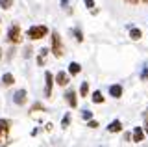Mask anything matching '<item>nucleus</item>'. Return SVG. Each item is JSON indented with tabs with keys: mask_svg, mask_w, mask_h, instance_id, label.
I'll return each instance as SVG.
<instances>
[{
	"mask_svg": "<svg viewBox=\"0 0 148 147\" xmlns=\"http://www.w3.org/2000/svg\"><path fill=\"white\" fill-rule=\"evenodd\" d=\"M65 99H67V103H69V106L71 108H76L78 106V99H76V91H67L65 93Z\"/></svg>",
	"mask_w": 148,
	"mask_h": 147,
	"instance_id": "9",
	"label": "nucleus"
},
{
	"mask_svg": "<svg viewBox=\"0 0 148 147\" xmlns=\"http://www.w3.org/2000/svg\"><path fill=\"white\" fill-rule=\"evenodd\" d=\"M69 82H71V78H69V75L65 71H59L58 75H56V84L58 86H67Z\"/></svg>",
	"mask_w": 148,
	"mask_h": 147,
	"instance_id": "8",
	"label": "nucleus"
},
{
	"mask_svg": "<svg viewBox=\"0 0 148 147\" xmlns=\"http://www.w3.org/2000/svg\"><path fill=\"white\" fill-rule=\"evenodd\" d=\"M74 35H76V41H83V34H82V30L80 28H74Z\"/></svg>",
	"mask_w": 148,
	"mask_h": 147,
	"instance_id": "21",
	"label": "nucleus"
},
{
	"mask_svg": "<svg viewBox=\"0 0 148 147\" xmlns=\"http://www.w3.org/2000/svg\"><path fill=\"white\" fill-rule=\"evenodd\" d=\"M109 95H111V97H115V99L122 97V86H120V84H113V86H109Z\"/></svg>",
	"mask_w": 148,
	"mask_h": 147,
	"instance_id": "10",
	"label": "nucleus"
},
{
	"mask_svg": "<svg viewBox=\"0 0 148 147\" xmlns=\"http://www.w3.org/2000/svg\"><path fill=\"white\" fill-rule=\"evenodd\" d=\"M30 134H32V136H37V134H39V128H34V130H32Z\"/></svg>",
	"mask_w": 148,
	"mask_h": 147,
	"instance_id": "27",
	"label": "nucleus"
},
{
	"mask_svg": "<svg viewBox=\"0 0 148 147\" xmlns=\"http://www.w3.org/2000/svg\"><path fill=\"white\" fill-rule=\"evenodd\" d=\"M50 52L54 54L56 58H61L65 49H63V43H61V35L58 32H52V37H50Z\"/></svg>",
	"mask_w": 148,
	"mask_h": 147,
	"instance_id": "1",
	"label": "nucleus"
},
{
	"mask_svg": "<svg viewBox=\"0 0 148 147\" xmlns=\"http://www.w3.org/2000/svg\"><path fill=\"white\" fill-rule=\"evenodd\" d=\"M45 80H46V84H45V97H52V86H54V75L50 71H46L45 73Z\"/></svg>",
	"mask_w": 148,
	"mask_h": 147,
	"instance_id": "5",
	"label": "nucleus"
},
{
	"mask_svg": "<svg viewBox=\"0 0 148 147\" xmlns=\"http://www.w3.org/2000/svg\"><path fill=\"white\" fill-rule=\"evenodd\" d=\"M13 6V0H0V8L2 10H9Z\"/></svg>",
	"mask_w": 148,
	"mask_h": 147,
	"instance_id": "17",
	"label": "nucleus"
},
{
	"mask_svg": "<svg viewBox=\"0 0 148 147\" xmlns=\"http://www.w3.org/2000/svg\"><path fill=\"white\" fill-rule=\"evenodd\" d=\"M92 103H98V104L104 103V97H102L100 91H95V93H92Z\"/></svg>",
	"mask_w": 148,
	"mask_h": 147,
	"instance_id": "16",
	"label": "nucleus"
},
{
	"mask_svg": "<svg viewBox=\"0 0 148 147\" xmlns=\"http://www.w3.org/2000/svg\"><path fill=\"white\" fill-rule=\"evenodd\" d=\"M69 125H71V114H67V116L61 119V127H63V128H67Z\"/></svg>",
	"mask_w": 148,
	"mask_h": 147,
	"instance_id": "20",
	"label": "nucleus"
},
{
	"mask_svg": "<svg viewBox=\"0 0 148 147\" xmlns=\"http://www.w3.org/2000/svg\"><path fill=\"white\" fill-rule=\"evenodd\" d=\"M67 4H69V0H61V6H63V8L67 6Z\"/></svg>",
	"mask_w": 148,
	"mask_h": 147,
	"instance_id": "28",
	"label": "nucleus"
},
{
	"mask_svg": "<svg viewBox=\"0 0 148 147\" xmlns=\"http://www.w3.org/2000/svg\"><path fill=\"white\" fill-rule=\"evenodd\" d=\"M87 127H91V128H96V127H98V121H95V119H89Z\"/></svg>",
	"mask_w": 148,
	"mask_h": 147,
	"instance_id": "25",
	"label": "nucleus"
},
{
	"mask_svg": "<svg viewBox=\"0 0 148 147\" xmlns=\"http://www.w3.org/2000/svg\"><path fill=\"white\" fill-rule=\"evenodd\" d=\"M8 39L11 41V43H21L22 41V34H21V26L18 24H11L9 26V30H8Z\"/></svg>",
	"mask_w": 148,
	"mask_h": 147,
	"instance_id": "3",
	"label": "nucleus"
},
{
	"mask_svg": "<svg viewBox=\"0 0 148 147\" xmlns=\"http://www.w3.org/2000/svg\"><path fill=\"white\" fill-rule=\"evenodd\" d=\"M145 132H146V134H148V123H146V127H145Z\"/></svg>",
	"mask_w": 148,
	"mask_h": 147,
	"instance_id": "29",
	"label": "nucleus"
},
{
	"mask_svg": "<svg viewBox=\"0 0 148 147\" xmlns=\"http://www.w3.org/2000/svg\"><path fill=\"white\" fill-rule=\"evenodd\" d=\"M87 93H89V84H87V82H83L82 88H80V95H82V97H85Z\"/></svg>",
	"mask_w": 148,
	"mask_h": 147,
	"instance_id": "18",
	"label": "nucleus"
},
{
	"mask_svg": "<svg viewBox=\"0 0 148 147\" xmlns=\"http://www.w3.org/2000/svg\"><path fill=\"white\" fill-rule=\"evenodd\" d=\"M0 58H2V49H0Z\"/></svg>",
	"mask_w": 148,
	"mask_h": 147,
	"instance_id": "30",
	"label": "nucleus"
},
{
	"mask_svg": "<svg viewBox=\"0 0 148 147\" xmlns=\"http://www.w3.org/2000/svg\"><path fill=\"white\" fill-rule=\"evenodd\" d=\"M46 34H48V28L46 26H32V28H28V32H26V35L30 37L32 41H37V39H43V37H46Z\"/></svg>",
	"mask_w": 148,
	"mask_h": 147,
	"instance_id": "2",
	"label": "nucleus"
},
{
	"mask_svg": "<svg viewBox=\"0 0 148 147\" xmlns=\"http://www.w3.org/2000/svg\"><path fill=\"white\" fill-rule=\"evenodd\" d=\"M87 8H95V0H83Z\"/></svg>",
	"mask_w": 148,
	"mask_h": 147,
	"instance_id": "26",
	"label": "nucleus"
},
{
	"mask_svg": "<svg viewBox=\"0 0 148 147\" xmlns=\"http://www.w3.org/2000/svg\"><path fill=\"white\" fill-rule=\"evenodd\" d=\"M48 54V49H41L39 50V58H37V63L39 65H45V56Z\"/></svg>",
	"mask_w": 148,
	"mask_h": 147,
	"instance_id": "15",
	"label": "nucleus"
},
{
	"mask_svg": "<svg viewBox=\"0 0 148 147\" xmlns=\"http://www.w3.org/2000/svg\"><path fill=\"white\" fill-rule=\"evenodd\" d=\"M80 71H82V65L78 62H71V63H69V73H71V75H80Z\"/></svg>",
	"mask_w": 148,
	"mask_h": 147,
	"instance_id": "13",
	"label": "nucleus"
},
{
	"mask_svg": "<svg viewBox=\"0 0 148 147\" xmlns=\"http://www.w3.org/2000/svg\"><path fill=\"white\" fill-rule=\"evenodd\" d=\"M141 80H148V63L143 65V71H141Z\"/></svg>",
	"mask_w": 148,
	"mask_h": 147,
	"instance_id": "19",
	"label": "nucleus"
},
{
	"mask_svg": "<svg viewBox=\"0 0 148 147\" xmlns=\"http://www.w3.org/2000/svg\"><path fill=\"white\" fill-rule=\"evenodd\" d=\"M82 117L89 121V119H92V112H89V110H83V112H82Z\"/></svg>",
	"mask_w": 148,
	"mask_h": 147,
	"instance_id": "22",
	"label": "nucleus"
},
{
	"mask_svg": "<svg viewBox=\"0 0 148 147\" xmlns=\"http://www.w3.org/2000/svg\"><path fill=\"white\" fill-rule=\"evenodd\" d=\"M26 95H28V93H26V89H18V91H15V95H13V103L18 104V106L26 104V101H28Z\"/></svg>",
	"mask_w": 148,
	"mask_h": 147,
	"instance_id": "6",
	"label": "nucleus"
},
{
	"mask_svg": "<svg viewBox=\"0 0 148 147\" xmlns=\"http://www.w3.org/2000/svg\"><path fill=\"white\" fill-rule=\"evenodd\" d=\"M128 4H148V0H124Z\"/></svg>",
	"mask_w": 148,
	"mask_h": 147,
	"instance_id": "23",
	"label": "nucleus"
},
{
	"mask_svg": "<svg viewBox=\"0 0 148 147\" xmlns=\"http://www.w3.org/2000/svg\"><path fill=\"white\" fill-rule=\"evenodd\" d=\"M9 127H11V123H9L8 119H0V145H4L8 141Z\"/></svg>",
	"mask_w": 148,
	"mask_h": 147,
	"instance_id": "4",
	"label": "nucleus"
},
{
	"mask_svg": "<svg viewBox=\"0 0 148 147\" xmlns=\"http://www.w3.org/2000/svg\"><path fill=\"white\" fill-rule=\"evenodd\" d=\"M15 84V78H13L11 73H4L2 75V86H13Z\"/></svg>",
	"mask_w": 148,
	"mask_h": 147,
	"instance_id": "12",
	"label": "nucleus"
},
{
	"mask_svg": "<svg viewBox=\"0 0 148 147\" xmlns=\"http://www.w3.org/2000/svg\"><path fill=\"white\" fill-rule=\"evenodd\" d=\"M143 140H145V130H143L141 127H135L133 132H132V141L133 144H139V141H143Z\"/></svg>",
	"mask_w": 148,
	"mask_h": 147,
	"instance_id": "7",
	"label": "nucleus"
},
{
	"mask_svg": "<svg viewBox=\"0 0 148 147\" xmlns=\"http://www.w3.org/2000/svg\"><path fill=\"white\" fill-rule=\"evenodd\" d=\"M146 119H148V110H146Z\"/></svg>",
	"mask_w": 148,
	"mask_h": 147,
	"instance_id": "31",
	"label": "nucleus"
},
{
	"mask_svg": "<svg viewBox=\"0 0 148 147\" xmlns=\"http://www.w3.org/2000/svg\"><path fill=\"white\" fill-rule=\"evenodd\" d=\"M130 37H132L133 41H139V39L143 37V32L139 30V28H133V26H132V28H130Z\"/></svg>",
	"mask_w": 148,
	"mask_h": 147,
	"instance_id": "14",
	"label": "nucleus"
},
{
	"mask_svg": "<svg viewBox=\"0 0 148 147\" xmlns=\"http://www.w3.org/2000/svg\"><path fill=\"white\" fill-rule=\"evenodd\" d=\"M35 110H45V106H43L41 103H35L34 106H32V112H35Z\"/></svg>",
	"mask_w": 148,
	"mask_h": 147,
	"instance_id": "24",
	"label": "nucleus"
},
{
	"mask_svg": "<svg viewBox=\"0 0 148 147\" xmlns=\"http://www.w3.org/2000/svg\"><path fill=\"white\" fill-rule=\"evenodd\" d=\"M108 130L109 132H120V130H122V123H120L119 119H115V121H111L108 125Z\"/></svg>",
	"mask_w": 148,
	"mask_h": 147,
	"instance_id": "11",
	"label": "nucleus"
}]
</instances>
